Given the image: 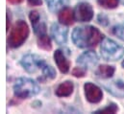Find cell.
<instances>
[{
	"mask_svg": "<svg viewBox=\"0 0 124 114\" xmlns=\"http://www.w3.org/2000/svg\"><path fill=\"white\" fill-rule=\"evenodd\" d=\"M121 65H122V67L124 68V60L122 61V62H121Z\"/></svg>",
	"mask_w": 124,
	"mask_h": 114,
	"instance_id": "cell-27",
	"label": "cell"
},
{
	"mask_svg": "<svg viewBox=\"0 0 124 114\" xmlns=\"http://www.w3.org/2000/svg\"><path fill=\"white\" fill-rule=\"evenodd\" d=\"M116 86H117V87H119V88H121V89H123L124 90V83L123 82L118 81V82L116 83Z\"/></svg>",
	"mask_w": 124,
	"mask_h": 114,
	"instance_id": "cell-24",
	"label": "cell"
},
{
	"mask_svg": "<svg viewBox=\"0 0 124 114\" xmlns=\"http://www.w3.org/2000/svg\"><path fill=\"white\" fill-rule=\"evenodd\" d=\"M97 62H98V57L96 53L93 51H87L82 55H80L77 58V63L85 67L86 69L93 67L94 65L97 64Z\"/></svg>",
	"mask_w": 124,
	"mask_h": 114,
	"instance_id": "cell-10",
	"label": "cell"
},
{
	"mask_svg": "<svg viewBox=\"0 0 124 114\" xmlns=\"http://www.w3.org/2000/svg\"><path fill=\"white\" fill-rule=\"evenodd\" d=\"M29 36V27L27 23L23 20H18L16 22L12 29L9 38L8 44L12 48H17L21 46L27 39Z\"/></svg>",
	"mask_w": 124,
	"mask_h": 114,
	"instance_id": "cell-3",
	"label": "cell"
},
{
	"mask_svg": "<svg viewBox=\"0 0 124 114\" xmlns=\"http://www.w3.org/2000/svg\"><path fill=\"white\" fill-rule=\"evenodd\" d=\"M97 3L105 9H115L117 7L119 0H97Z\"/></svg>",
	"mask_w": 124,
	"mask_h": 114,
	"instance_id": "cell-18",
	"label": "cell"
},
{
	"mask_svg": "<svg viewBox=\"0 0 124 114\" xmlns=\"http://www.w3.org/2000/svg\"><path fill=\"white\" fill-rule=\"evenodd\" d=\"M49 11L51 12H58L62 6L66 3L67 0H45Z\"/></svg>",
	"mask_w": 124,
	"mask_h": 114,
	"instance_id": "cell-16",
	"label": "cell"
},
{
	"mask_svg": "<svg viewBox=\"0 0 124 114\" xmlns=\"http://www.w3.org/2000/svg\"><path fill=\"white\" fill-rule=\"evenodd\" d=\"M72 41L79 48L96 46L103 39L102 33L93 26L77 27L72 32Z\"/></svg>",
	"mask_w": 124,
	"mask_h": 114,
	"instance_id": "cell-1",
	"label": "cell"
},
{
	"mask_svg": "<svg viewBox=\"0 0 124 114\" xmlns=\"http://www.w3.org/2000/svg\"><path fill=\"white\" fill-rule=\"evenodd\" d=\"M93 9L91 4L87 2L79 3L74 10L75 19L80 22H88L91 21L93 17Z\"/></svg>",
	"mask_w": 124,
	"mask_h": 114,
	"instance_id": "cell-6",
	"label": "cell"
},
{
	"mask_svg": "<svg viewBox=\"0 0 124 114\" xmlns=\"http://www.w3.org/2000/svg\"><path fill=\"white\" fill-rule=\"evenodd\" d=\"M113 33L115 36H116L118 38L124 41V23L115 26L113 29Z\"/></svg>",
	"mask_w": 124,
	"mask_h": 114,
	"instance_id": "cell-20",
	"label": "cell"
},
{
	"mask_svg": "<svg viewBox=\"0 0 124 114\" xmlns=\"http://www.w3.org/2000/svg\"><path fill=\"white\" fill-rule=\"evenodd\" d=\"M119 1H120V3H121V4H123L124 5V0H119Z\"/></svg>",
	"mask_w": 124,
	"mask_h": 114,
	"instance_id": "cell-26",
	"label": "cell"
},
{
	"mask_svg": "<svg viewBox=\"0 0 124 114\" xmlns=\"http://www.w3.org/2000/svg\"><path fill=\"white\" fill-rule=\"evenodd\" d=\"M100 54L105 60L115 61L124 56V47L117 44L115 40L104 38L100 46Z\"/></svg>",
	"mask_w": 124,
	"mask_h": 114,
	"instance_id": "cell-4",
	"label": "cell"
},
{
	"mask_svg": "<svg viewBox=\"0 0 124 114\" xmlns=\"http://www.w3.org/2000/svg\"><path fill=\"white\" fill-rule=\"evenodd\" d=\"M67 29L63 26V24L53 23L51 26V36L55 42L59 45L65 44L67 41Z\"/></svg>",
	"mask_w": 124,
	"mask_h": 114,
	"instance_id": "cell-8",
	"label": "cell"
},
{
	"mask_svg": "<svg viewBox=\"0 0 124 114\" xmlns=\"http://www.w3.org/2000/svg\"><path fill=\"white\" fill-rule=\"evenodd\" d=\"M74 18H75L74 13L68 7H64L63 9L61 10V12L59 14V21H60V23H62L63 25H71V24H73Z\"/></svg>",
	"mask_w": 124,
	"mask_h": 114,
	"instance_id": "cell-12",
	"label": "cell"
},
{
	"mask_svg": "<svg viewBox=\"0 0 124 114\" xmlns=\"http://www.w3.org/2000/svg\"><path fill=\"white\" fill-rule=\"evenodd\" d=\"M31 6H39L42 4V0H27Z\"/></svg>",
	"mask_w": 124,
	"mask_h": 114,
	"instance_id": "cell-23",
	"label": "cell"
},
{
	"mask_svg": "<svg viewBox=\"0 0 124 114\" xmlns=\"http://www.w3.org/2000/svg\"><path fill=\"white\" fill-rule=\"evenodd\" d=\"M41 70H42L43 78H44L45 80H54V79L56 78V76H57L56 70H55L51 65L44 64Z\"/></svg>",
	"mask_w": 124,
	"mask_h": 114,
	"instance_id": "cell-17",
	"label": "cell"
},
{
	"mask_svg": "<svg viewBox=\"0 0 124 114\" xmlns=\"http://www.w3.org/2000/svg\"><path fill=\"white\" fill-rule=\"evenodd\" d=\"M72 75L76 78H83L86 75V68L81 66V67H75L72 70Z\"/></svg>",
	"mask_w": 124,
	"mask_h": 114,
	"instance_id": "cell-21",
	"label": "cell"
},
{
	"mask_svg": "<svg viewBox=\"0 0 124 114\" xmlns=\"http://www.w3.org/2000/svg\"><path fill=\"white\" fill-rule=\"evenodd\" d=\"M10 3H12V4H19V3H21L23 0H8Z\"/></svg>",
	"mask_w": 124,
	"mask_h": 114,
	"instance_id": "cell-25",
	"label": "cell"
},
{
	"mask_svg": "<svg viewBox=\"0 0 124 114\" xmlns=\"http://www.w3.org/2000/svg\"><path fill=\"white\" fill-rule=\"evenodd\" d=\"M54 59H55V62L57 64V67L59 68V70L62 74H66L69 71L70 61L68 60V58L66 57L64 52L62 50L58 49L54 52Z\"/></svg>",
	"mask_w": 124,
	"mask_h": 114,
	"instance_id": "cell-11",
	"label": "cell"
},
{
	"mask_svg": "<svg viewBox=\"0 0 124 114\" xmlns=\"http://www.w3.org/2000/svg\"><path fill=\"white\" fill-rule=\"evenodd\" d=\"M40 91L39 86L30 78H19L14 86V94L20 99H28L36 96Z\"/></svg>",
	"mask_w": 124,
	"mask_h": 114,
	"instance_id": "cell-2",
	"label": "cell"
},
{
	"mask_svg": "<svg viewBox=\"0 0 124 114\" xmlns=\"http://www.w3.org/2000/svg\"><path fill=\"white\" fill-rule=\"evenodd\" d=\"M115 67L114 66H111V65H106V64H102L100 65L96 71H95V74L102 78V79H109V78H112L113 75L115 74Z\"/></svg>",
	"mask_w": 124,
	"mask_h": 114,
	"instance_id": "cell-14",
	"label": "cell"
},
{
	"mask_svg": "<svg viewBox=\"0 0 124 114\" xmlns=\"http://www.w3.org/2000/svg\"><path fill=\"white\" fill-rule=\"evenodd\" d=\"M117 110H118L117 106H116L115 103H111V104L108 105L106 107L101 108V109H98V110H96L94 113H116Z\"/></svg>",
	"mask_w": 124,
	"mask_h": 114,
	"instance_id": "cell-19",
	"label": "cell"
},
{
	"mask_svg": "<svg viewBox=\"0 0 124 114\" xmlns=\"http://www.w3.org/2000/svg\"><path fill=\"white\" fill-rule=\"evenodd\" d=\"M38 46L43 50H47V51L51 50V48H52L51 40H50L49 36L46 35V33L38 36Z\"/></svg>",
	"mask_w": 124,
	"mask_h": 114,
	"instance_id": "cell-15",
	"label": "cell"
},
{
	"mask_svg": "<svg viewBox=\"0 0 124 114\" xmlns=\"http://www.w3.org/2000/svg\"><path fill=\"white\" fill-rule=\"evenodd\" d=\"M29 18L31 20L32 26H33L34 32H35L36 35L39 36V35H42V34L46 33V25H45L44 21H42L40 19V14L38 11L30 12Z\"/></svg>",
	"mask_w": 124,
	"mask_h": 114,
	"instance_id": "cell-9",
	"label": "cell"
},
{
	"mask_svg": "<svg viewBox=\"0 0 124 114\" xmlns=\"http://www.w3.org/2000/svg\"><path fill=\"white\" fill-rule=\"evenodd\" d=\"M84 90L86 99L92 104L99 103L103 98V92L101 88L93 83H86L84 86Z\"/></svg>",
	"mask_w": 124,
	"mask_h": 114,
	"instance_id": "cell-7",
	"label": "cell"
},
{
	"mask_svg": "<svg viewBox=\"0 0 124 114\" xmlns=\"http://www.w3.org/2000/svg\"><path fill=\"white\" fill-rule=\"evenodd\" d=\"M98 22L103 25V26H107L109 24V21H108V18L107 16H105L104 14H99L98 15Z\"/></svg>",
	"mask_w": 124,
	"mask_h": 114,
	"instance_id": "cell-22",
	"label": "cell"
},
{
	"mask_svg": "<svg viewBox=\"0 0 124 114\" xmlns=\"http://www.w3.org/2000/svg\"><path fill=\"white\" fill-rule=\"evenodd\" d=\"M20 64L28 73H36L39 69H42L45 62L36 54H27L20 59Z\"/></svg>",
	"mask_w": 124,
	"mask_h": 114,
	"instance_id": "cell-5",
	"label": "cell"
},
{
	"mask_svg": "<svg viewBox=\"0 0 124 114\" xmlns=\"http://www.w3.org/2000/svg\"><path fill=\"white\" fill-rule=\"evenodd\" d=\"M73 89H74L73 83L70 81H65L57 87L55 94L58 97H68L72 94Z\"/></svg>",
	"mask_w": 124,
	"mask_h": 114,
	"instance_id": "cell-13",
	"label": "cell"
}]
</instances>
